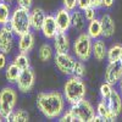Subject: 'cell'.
Wrapping results in <instances>:
<instances>
[{"label":"cell","instance_id":"obj_25","mask_svg":"<svg viewBox=\"0 0 122 122\" xmlns=\"http://www.w3.org/2000/svg\"><path fill=\"white\" fill-rule=\"evenodd\" d=\"M10 17H11V10L10 5L6 3H0V26H6L9 25Z\"/></svg>","mask_w":122,"mask_h":122},{"label":"cell","instance_id":"obj_22","mask_svg":"<svg viewBox=\"0 0 122 122\" xmlns=\"http://www.w3.org/2000/svg\"><path fill=\"white\" fill-rule=\"evenodd\" d=\"M122 55V44L115 43L107 49V61L109 62H115V61H120Z\"/></svg>","mask_w":122,"mask_h":122},{"label":"cell","instance_id":"obj_40","mask_svg":"<svg viewBox=\"0 0 122 122\" xmlns=\"http://www.w3.org/2000/svg\"><path fill=\"white\" fill-rule=\"evenodd\" d=\"M3 120H4V117H3V116H1V114H0V122H1V121H3Z\"/></svg>","mask_w":122,"mask_h":122},{"label":"cell","instance_id":"obj_4","mask_svg":"<svg viewBox=\"0 0 122 122\" xmlns=\"http://www.w3.org/2000/svg\"><path fill=\"white\" fill-rule=\"evenodd\" d=\"M72 50L78 60L88 61L93 55V39L87 34V32L81 33L73 42Z\"/></svg>","mask_w":122,"mask_h":122},{"label":"cell","instance_id":"obj_31","mask_svg":"<svg viewBox=\"0 0 122 122\" xmlns=\"http://www.w3.org/2000/svg\"><path fill=\"white\" fill-rule=\"evenodd\" d=\"M83 14H84L86 20L89 22V21H92V20L97 18V7H94V6H89L88 9H86L84 11H83Z\"/></svg>","mask_w":122,"mask_h":122},{"label":"cell","instance_id":"obj_1","mask_svg":"<svg viewBox=\"0 0 122 122\" xmlns=\"http://www.w3.org/2000/svg\"><path fill=\"white\" fill-rule=\"evenodd\" d=\"M65 101L60 92H42L37 95V107L46 118H59L65 111Z\"/></svg>","mask_w":122,"mask_h":122},{"label":"cell","instance_id":"obj_24","mask_svg":"<svg viewBox=\"0 0 122 122\" xmlns=\"http://www.w3.org/2000/svg\"><path fill=\"white\" fill-rule=\"evenodd\" d=\"M39 59L40 61L43 62H48L49 60H51L53 56H54V50H53V46L50 45L49 43H44L42 46L39 48Z\"/></svg>","mask_w":122,"mask_h":122},{"label":"cell","instance_id":"obj_19","mask_svg":"<svg viewBox=\"0 0 122 122\" xmlns=\"http://www.w3.org/2000/svg\"><path fill=\"white\" fill-rule=\"evenodd\" d=\"M86 17L82 10L76 9L75 11H72V17H71V27L77 32H82L86 27Z\"/></svg>","mask_w":122,"mask_h":122},{"label":"cell","instance_id":"obj_39","mask_svg":"<svg viewBox=\"0 0 122 122\" xmlns=\"http://www.w3.org/2000/svg\"><path fill=\"white\" fill-rule=\"evenodd\" d=\"M3 3H6V4H9V5H11L12 3H14V0H1Z\"/></svg>","mask_w":122,"mask_h":122},{"label":"cell","instance_id":"obj_42","mask_svg":"<svg viewBox=\"0 0 122 122\" xmlns=\"http://www.w3.org/2000/svg\"><path fill=\"white\" fill-rule=\"evenodd\" d=\"M0 3H1V0H0Z\"/></svg>","mask_w":122,"mask_h":122},{"label":"cell","instance_id":"obj_11","mask_svg":"<svg viewBox=\"0 0 122 122\" xmlns=\"http://www.w3.org/2000/svg\"><path fill=\"white\" fill-rule=\"evenodd\" d=\"M56 20V25L60 32H67L71 28V17H72V12L66 10L65 7L59 9L56 14L54 15Z\"/></svg>","mask_w":122,"mask_h":122},{"label":"cell","instance_id":"obj_13","mask_svg":"<svg viewBox=\"0 0 122 122\" xmlns=\"http://www.w3.org/2000/svg\"><path fill=\"white\" fill-rule=\"evenodd\" d=\"M40 32L43 33V36L46 39H54V37L59 32V28H57L56 20H55V16L54 15H46Z\"/></svg>","mask_w":122,"mask_h":122},{"label":"cell","instance_id":"obj_37","mask_svg":"<svg viewBox=\"0 0 122 122\" xmlns=\"http://www.w3.org/2000/svg\"><path fill=\"white\" fill-rule=\"evenodd\" d=\"M92 1V6H94L97 9L103 7V0H90Z\"/></svg>","mask_w":122,"mask_h":122},{"label":"cell","instance_id":"obj_33","mask_svg":"<svg viewBox=\"0 0 122 122\" xmlns=\"http://www.w3.org/2000/svg\"><path fill=\"white\" fill-rule=\"evenodd\" d=\"M89 6H92V1L90 0H77V9L84 11L86 9H88Z\"/></svg>","mask_w":122,"mask_h":122},{"label":"cell","instance_id":"obj_30","mask_svg":"<svg viewBox=\"0 0 122 122\" xmlns=\"http://www.w3.org/2000/svg\"><path fill=\"white\" fill-rule=\"evenodd\" d=\"M59 121H60V122H75L76 118H75V116H73V114H72V111L68 109V110L64 111V112L60 115Z\"/></svg>","mask_w":122,"mask_h":122},{"label":"cell","instance_id":"obj_7","mask_svg":"<svg viewBox=\"0 0 122 122\" xmlns=\"http://www.w3.org/2000/svg\"><path fill=\"white\" fill-rule=\"evenodd\" d=\"M76 61L77 60L72 55H70L68 53H66V54H56L54 56V62H55L57 70L61 73H64L66 76H72L73 75Z\"/></svg>","mask_w":122,"mask_h":122},{"label":"cell","instance_id":"obj_20","mask_svg":"<svg viewBox=\"0 0 122 122\" xmlns=\"http://www.w3.org/2000/svg\"><path fill=\"white\" fill-rule=\"evenodd\" d=\"M97 115H99L104 121H115L116 116L111 112V110L107 105V100L101 99L97 105Z\"/></svg>","mask_w":122,"mask_h":122},{"label":"cell","instance_id":"obj_15","mask_svg":"<svg viewBox=\"0 0 122 122\" xmlns=\"http://www.w3.org/2000/svg\"><path fill=\"white\" fill-rule=\"evenodd\" d=\"M45 17H46V14L44 12L43 9L34 7L30 11V25H32V29L36 30V32H40Z\"/></svg>","mask_w":122,"mask_h":122},{"label":"cell","instance_id":"obj_2","mask_svg":"<svg viewBox=\"0 0 122 122\" xmlns=\"http://www.w3.org/2000/svg\"><path fill=\"white\" fill-rule=\"evenodd\" d=\"M64 97L66 103L70 105H73L78 101L86 99L87 87L83 78L77 76H70L68 79L64 86Z\"/></svg>","mask_w":122,"mask_h":122},{"label":"cell","instance_id":"obj_9","mask_svg":"<svg viewBox=\"0 0 122 122\" xmlns=\"http://www.w3.org/2000/svg\"><path fill=\"white\" fill-rule=\"evenodd\" d=\"M34 83H36V75H34V71L30 67L21 71L20 77L16 82L18 90L22 92V93H29L33 89Z\"/></svg>","mask_w":122,"mask_h":122},{"label":"cell","instance_id":"obj_3","mask_svg":"<svg viewBox=\"0 0 122 122\" xmlns=\"http://www.w3.org/2000/svg\"><path fill=\"white\" fill-rule=\"evenodd\" d=\"M9 26L14 30V33L16 36H22L25 33L30 32L32 25H30V11H29V9L17 6L11 12Z\"/></svg>","mask_w":122,"mask_h":122},{"label":"cell","instance_id":"obj_8","mask_svg":"<svg viewBox=\"0 0 122 122\" xmlns=\"http://www.w3.org/2000/svg\"><path fill=\"white\" fill-rule=\"evenodd\" d=\"M15 36L16 34L9 25L1 26L0 28V51L6 55L11 54L15 44Z\"/></svg>","mask_w":122,"mask_h":122},{"label":"cell","instance_id":"obj_5","mask_svg":"<svg viewBox=\"0 0 122 122\" xmlns=\"http://www.w3.org/2000/svg\"><path fill=\"white\" fill-rule=\"evenodd\" d=\"M17 103V92L12 87H5L0 90V114L4 120L15 111Z\"/></svg>","mask_w":122,"mask_h":122},{"label":"cell","instance_id":"obj_26","mask_svg":"<svg viewBox=\"0 0 122 122\" xmlns=\"http://www.w3.org/2000/svg\"><path fill=\"white\" fill-rule=\"evenodd\" d=\"M12 62L20 68V70H26L28 67H30V62H29V59H28V55L27 54H23V53H20L15 56Z\"/></svg>","mask_w":122,"mask_h":122},{"label":"cell","instance_id":"obj_32","mask_svg":"<svg viewBox=\"0 0 122 122\" xmlns=\"http://www.w3.org/2000/svg\"><path fill=\"white\" fill-rule=\"evenodd\" d=\"M62 7H65L68 11H75L77 9V0H62Z\"/></svg>","mask_w":122,"mask_h":122},{"label":"cell","instance_id":"obj_28","mask_svg":"<svg viewBox=\"0 0 122 122\" xmlns=\"http://www.w3.org/2000/svg\"><path fill=\"white\" fill-rule=\"evenodd\" d=\"M112 84H110L107 82H104L103 84L100 86V97L101 99H104V100H107L111 95V93H112Z\"/></svg>","mask_w":122,"mask_h":122},{"label":"cell","instance_id":"obj_36","mask_svg":"<svg viewBox=\"0 0 122 122\" xmlns=\"http://www.w3.org/2000/svg\"><path fill=\"white\" fill-rule=\"evenodd\" d=\"M114 3H115V0H103V7L110 9L111 6L114 5Z\"/></svg>","mask_w":122,"mask_h":122},{"label":"cell","instance_id":"obj_38","mask_svg":"<svg viewBox=\"0 0 122 122\" xmlns=\"http://www.w3.org/2000/svg\"><path fill=\"white\" fill-rule=\"evenodd\" d=\"M118 92H120V94L122 97V78L120 79V82H118Z\"/></svg>","mask_w":122,"mask_h":122},{"label":"cell","instance_id":"obj_14","mask_svg":"<svg viewBox=\"0 0 122 122\" xmlns=\"http://www.w3.org/2000/svg\"><path fill=\"white\" fill-rule=\"evenodd\" d=\"M99 20H100V25H101V37L111 38L115 34V29H116L112 17L109 14H104V15H101Z\"/></svg>","mask_w":122,"mask_h":122},{"label":"cell","instance_id":"obj_41","mask_svg":"<svg viewBox=\"0 0 122 122\" xmlns=\"http://www.w3.org/2000/svg\"><path fill=\"white\" fill-rule=\"evenodd\" d=\"M120 62L122 64V55H121V59H120Z\"/></svg>","mask_w":122,"mask_h":122},{"label":"cell","instance_id":"obj_27","mask_svg":"<svg viewBox=\"0 0 122 122\" xmlns=\"http://www.w3.org/2000/svg\"><path fill=\"white\" fill-rule=\"evenodd\" d=\"M12 116H14V122H27V121H29V114L23 109L15 110L12 112Z\"/></svg>","mask_w":122,"mask_h":122},{"label":"cell","instance_id":"obj_35","mask_svg":"<svg viewBox=\"0 0 122 122\" xmlns=\"http://www.w3.org/2000/svg\"><path fill=\"white\" fill-rule=\"evenodd\" d=\"M6 62H7V59H6V54L0 51V70L5 68L6 66Z\"/></svg>","mask_w":122,"mask_h":122},{"label":"cell","instance_id":"obj_29","mask_svg":"<svg viewBox=\"0 0 122 122\" xmlns=\"http://www.w3.org/2000/svg\"><path fill=\"white\" fill-rule=\"evenodd\" d=\"M87 73V70H86V66H84V61H81V60H77L76 61V65H75V70H73V75L72 76H77V77H81L83 78Z\"/></svg>","mask_w":122,"mask_h":122},{"label":"cell","instance_id":"obj_34","mask_svg":"<svg viewBox=\"0 0 122 122\" xmlns=\"http://www.w3.org/2000/svg\"><path fill=\"white\" fill-rule=\"evenodd\" d=\"M16 1H17V6H20V7L30 9V6H32V1H33V0H16Z\"/></svg>","mask_w":122,"mask_h":122},{"label":"cell","instance_id":"obj_6","mask_svg":"<svg viewBox=\"0 0 122 122\" xmlns=\"http://www.w3.org/2000/svg\"><path fill=\"white\" fill-rule=\"evenodd\" d=\"M70 110L72 111L76 121L78 122H92L97 112L93 105L86 99L78 101L73 105H70Z\"/></svg>","mask_w":122,"mask_h":122},{"label":"cell","instance_id":"obj_16","mask_svg":"<svg viewBox=\"0 0 122 122\" xmlns=\"http://www.w3.org/2000/svg\"><path fill=\"white\" fill-rule=\"evenodd\" d=\"M18 51L28 54L34 46V34L32 32L25 33L22 36H18Z\"/></svg>","mask_w":122,"mask_h":122},{"label":"cell","instance_id":"obj_12","mask_svg":"<svg viewBox=\"0 0 122 122\" xmlns=\"http://www.w3.org/2000/svg\"><path fill=\"white\" fill-rule=\"evenodd\" d=\"M54 49L56 54H66L71 49V42L66 32H59L54 37Z\"/></svg>","mask_w":122,"mask_h":122},{"label":"cell","instance_id":"obj_10","mask_svg":"<svg viewBox=\"0 0 122 122\" xmlns=\"http://www.w3.org/2000/svg\"><path fill=\"white\" fill-rule=\"evenodd\" d=\"M122 78V64L120 61L109 62L105 70V82L110 84H117Z\"/></svg>","mask_w":122,"mask_h":122},{"label":"cell","instance_id":"obj_21","mask_svg":"<svg viewBox=\"0 0 122 122\" xmlns=\"http://www.w3.org/2000/svg\"><path fill=\"white\" fill-rule=\"evenodd\" d=\"M87 34L93 40L101 37V25H100V20L99 18H94V20H92V21L88 22Z\"/></svg>","mask_w":122,"mask_h":122},{"label":"cell","instance_id":"obj_23","mask_svg":"<svg viewBox=\"0 0 122 122\" xmlns=\"http://www.w3.org/2000/svg\"><path fill=\"white\" fill-rule=\"evenodd\" d=\"M22 70H20L14 62H11L7 68H6V72H5V77L9 81V83H16L17 79L20 77V73H21Z\"/></svg>","mask_w":122,"mask_h":122},{"label":"cell","instance_id":"obj_17","mask_svg":"<svg viewBox=\"0 0 122 122\" xmlns=\"http://www.w3.org/2000/svg\"><path fill=\"white\" fill-rule=\"evenodd\" d=\"M107 105L111 110V112H112L116 117L121 114V111H122V97H121L118 90H115V89L112 90L110 98L107 99Z\"/></svg>","mask_w":122,"mask_h":122},{"label":"cell","instance_id":"obj_18","mask_svg":"<svg viewBox=\"0 0 122 122\" xmlns=\"http://www.w3.org/2000/svg\"><path fill=\"white\" fill-rule=\"evenodd\" d=\"M93 56L97 61H103L107 56V46L103 39H94L93 40Z\"/></svg>","mask_w":122,"mask_h":122}]
</instances>
